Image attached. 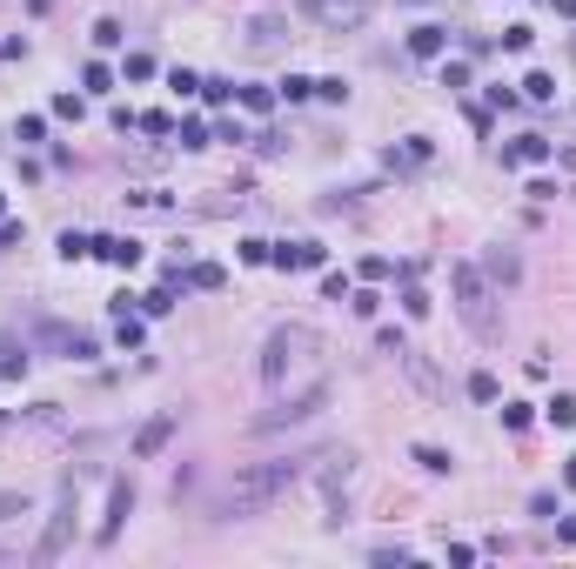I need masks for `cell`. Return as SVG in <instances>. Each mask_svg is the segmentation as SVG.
I'll return each instance as SVG.
<instances>
[{
	"label": "cell",
	"instance_id": "cell-11",
	"mask_svg": "<svg viewBox=\"0 0 576 569\" xmlns=\"http://www.w3.org/2000/svg\"><path fill=\"white\" fill-rule=\"evenodd\" d=\"M442 47H449V34H442V27H416L409 34V54H423V60H436Z\"/></svg>",
	"mask_w": 576,
	"mask_h": 569
},
{
	"label": "cell",
	"instance_id": "cell-23",
	"mask_svg": "<svg viewBox=\"0 0 576 569\" xmlns=\"http://www.w3.org/2000/svg\"><path fill=\"white\" fill-rule=\"evenodd\" d=\"M54 114H67V121H81V114H88V101H81V94H54Z\"/></svg>",
	"mask_w": 576,
	"mask_h": 569
},
{
	"label": "cell",
	"instance_id": "cell-20",
	"mask_svg": "<svg viewBox=\"0 0 576 569\" xmlns=\"http://www.w3.org/2000/svg\"><path fill=\"white\" fill-rule=\"evenodd\" d=\"M61 255H67V261H81V255H94V241H88V235H74V228H67V235H61Z\"/></svg>",
	"mask_w": 576,
	"mask_h": 569
},
{
	"label": "cell",
	"instance_id": "cell-22",
	"mask_svg": "<svg viewBox=\"0 0 576 569\" xmlns=\"http://www.w3.org/2000/svg\"><path fill=\"white\" fill-rule=\"evenodd\" d=\"M502 429H530V402H502Z\"/></svg>",
	"mask_w": 576,
	"mask_h": 569
},
{
	"label": "cell",
	"instance_id": "cell-12",
	"mask_svg": "<svg viewBox=\"0 0 576 569\" xmlns=\"http://www.w3.org/2000/svg\"><path fill=\"white\" fill-rule=\"evenodd\" d=\"M502 161H549V141L543 135H523L516 148H502Z\"/></svg>",
	"mask_w": 576,
	"mask_h": 569
},
{
	"label": "cell",
	"instance_id": "cell-2",
	"mask_svg": "<svg viewBox=\"0 0 576 569\" xmlns=\"http://www.w3.org/2000/svg\"><path fill=\"white\" fill-rule=\"evenodd\" d=\"M449 288H455V315H463V329L476 342H502V315H496V288L476 261H455L449 269Z\"/></svg>",
	"mask_w": 576,
	"mask_h": 569
},
{
	"label": "cell",
	"instance_id": "cell-26",
	"mask_svg": "<svg viewBox=\"0 0 576 569\" xmlns=\"http://www.w3.org/2000/svg\"><path fill=\"white\" fill-rule=\"evenodd\" d=\"M442 88H470V67L463 60H442Z\"/></svg>",
	"mask_w": 576,
	"mask_h": 569
},
{
	"label": "cell",
	"instance_id": "cell-7",
	"mask_svg": "<svg viewBox=\"0 0 576 569\" xmlns=\"http://www.w3.org/2000/svg\"><path fill=\"white\" fill-rule=\"evenodd\" d=\"M94 255L114 261V269H135V261H141V241H128V235H101V241H94Z\"/></svg>",
	"mask_w": 576,
	"mask_h": 569
},
{
	"label": "cell",
	"instance_id": "cell-30",
	"mask_svg": "<svg viewBox=\"0 0 576 569\" xmlns=\"http://www.w3.org/2000/svg\"><path fill=\"white\" fill-rule=\"evenodd\" d=\"M376 563H382V569H395V563H409V550H402V542H382Z\"/></svg>",
	"mask_w": 576,
	"mask_h": 569
},
{
	"label": "cell",
	"instance_id": "cell-19",
	"mask_svg": "<svg viewBox=\"0 0 576 569\" xmlns=\"http://www.w3.org/2000/svg\"><path fill=\"white\" fill-rule=\"evenodd\" d=\"M81 88H94V94H107V88H114V74H107L101 60H88V74H81Z\"/></svg>",
	"mask_w": 576,
	"mask_h": 569
},
{
	"label": "cell",
	"instance_id": "cell-27",
	"mask_svg": "<svg viewBox=\"0 0 576 569\" xmlns=\"http://www.w3.org/2000/svg\"><path fill=\"white\" fill-rule=\"evenodd\" d=\"M275 34H282V20L261 14V20H255V47H275Z\"/></svg>",
	"mask_w": 576,
	"mask_h": 569
},
{
	"label": "cell",
	"instance_id": "cell-34",
	"mask_svg": "<svg viewBox=\"0 0 576 569\" xmlns=\"http://www.w3.org/2000/svg\"><path fill=\"white\" fill-rule=\"evenodd\" d=\"M0 208H7V195H0Z\"/></svg>",
	"mask_w": 576,
	"mask_h": 569
},
{
	"label": "cell",
	"instance_id": "cell-29",
	"mask_svg": "<svg viewBox=\"0 0 576 569\" xmlns=\"http://www.w3.org/2000/svg\"><path fill=\"white\" fill-rule=\"evenodd\" d=\"M530 516H543V523H557V516H563V510H557V495H530Z\"/></svg>",
	"mask_w": 576,
	"mask_h": 569
},
{
	"label": "cell",
	"instance_id": "cell-16",
	"mask_svg": "<svg viewBox=\"0 0 576 569\" xmlns=\"http://www.w3.org/2000/svg\"><path fill=\"white\" fill-rule=\"evenodd\" d=\"M14 375H27V355H14V348L0 342V382H14Z\"/></svg>",
	"mask_w": 576,
	"mask_h": 569
},
{
	"label": "cell",
	"instance_id": "cell-5",
	"mask_svg": "<svg viewBox=\"0 0 576 569\" xmlns=\"http://www.w3.org/2000/svg\"><path fill=\"white\" fill-rule=\"evenodd\" d=\"M322 402H329V382H308L302 395H288V402L261 409V416H255V429H288V422H308V416H315Z\"/></svg>",
	"mask_w": 576,
	"mask_h": 569
},
{
	"label": "cell",
	"instance_id": "cell-6",
	"mask_svg": "<svg viewBox=\"0 0 576 569\" xmlns=\"http://www.w3.org/2000/svg\"><path fill=\"white\" fill-rule=\"evenodd\" d=\"M128 516H135V482H114V489H107V516H101V542H114V536H121V523H128Z\"/></svg>",
	"mask_w": 576,
	"mask_h": 569
},
{
	"label": "cell",
	"instance_id": "cell-10",
	"mask_svg": "<svg viewBox=\"0 0 576 569\" xmlns=\"http://www.w3.org/2000/svg\"><path fill=\"white\" fill-rule=\"evenodd\" d=\"M483 275H489V282H502V288H510V282H516V275H523V261H516V255H510V248H496V255H489V261H483Z\"/></svg>",
	"mask_w": 576,
	"mask_h": 569
},
{
	"label": "cell",
	"instance_id": "cell-32",
	"mask_svg": "<svg viewBox=\"0 0 576 569\" xmlns=\"http://www.w3.org/2000/svg\"><path fill=\"white\" fill-rule=\"evenodd\" d=\"M557 14H576V0H557Z\"/></svg>",
	"mask_w": 576,
	"mask_h": 569
},
{
	"label": "cell",
	"instance_id": "cell-24",
	"mask_svg": "<svg viewBox=\"0 0 576 569\" xmlns=\"http://www.w3.org/2000/svg\"><path fill=\"white\" fill-rule=\"evenodd\" d=\"M523 94H530V101H549V94H557V81H549V74H530V81H523Z\"/></svg>",
	"mask_w": 576,
	"mask_h": 569
},
{
	"label": "cell",
	"instance_id": "cell-4",
	"mask_svg": "<svg viewBox=\"0 0 576 569\" xmlns=\"http://www.w3.org/2000/svg\"><path fill=\"white\" fill-rule=\"evenodd\" d=\"M67 536H74V482H67V489H61V503H54V516H47L41 542H34V563H61Z\"/></svg>",
	"mask_w": 576,
	"mask_h": 569
},
{
	"label": "cell",
	"instance_id": "cell-13",
	"mask_svg": "<svg viewBox=\"0 0 576 569\" xmlns=\"http://www.w3.org/2000/svg\"><path fill=\"white\" fill-rule=\"evenodd\" d=\"M409 456H416V463L429 469V476H449V463H455V456H449V449H436V442H416Z\"/></svg>",
	"mask_w": 576,
	"mask_h": 569
},
{
	"label": "cell",
	"instance_id": "cell-18",
	"mask_svg": "<svg viewBox=\"0 0 576 569\" xmlns=\"http://www.w3.org/2000/svg\"><path fill=\"white\" fill-rule=\"evenodd\" d=\"M470 395H476V402H496V375L476 369V375H470Z\"/></svg>",
	"mask_w": 576,
	"mask_h": 569
},
{
	"label": "cell",
	"instance_id": "cell-17",
	"mask_svg": "<svg viewBox=\"0 0 576 569\" xmlns=\"http://www.w3.org/2000/svg\"><path fill=\"white\" fill-rule=\"evenodd\" d=\"M128 34H121V20H94V47H121Z\"/></svg>",
	"mask_w": 576,
	"mask_h": 569
},
{
	"label": "cell",
	"instance_id": "cell-1",
	"mask_svg": "<svg viewBox=\"0 0 576 569\" xmlns=\"http://www.w3.org/2000/svg\"><path fill=\"white\" fill-rule=\"evenodd\" d=\"M302 476H308L302 456H282V463H255V469H242V476H235V489H228V516H261L275 495H288Z\"/></svg>",
	"mask_w": 576,
	"mask_h": 569
},
{
	"label": "cell",
	"instance_id": "cell-28",
	"mask_svg": "<svg viewBox=\"0 0 576 569\" xmlns=\"http://www.w3.org/2000/svg\"><path fill=\"white\" fill-rule=\"evenodd\" d=\"M182 148H208V128L201 121H182Z\"/></svg>",
	"mask_w": 576,
	"mask_h": 569
},
{
	"label": "cell",
	"instance_id": "cell-14",
	"mask_svg": "<svg viewBox=\"0 0 576 569\" xmlns=\"http://www.w3.org/2000/svg\"><path fill=\"white\" fill-rule=\"evenodd\" d=\"M27 510H34L27 489H0V523H7V516H27Z\"/></svg>",
	"mask_w": 576,
	"mask_h": 569
},
{
	"label": "cell",
	"instance_id": "cell-9",
	"mask_svg": "<svg viewBox=\"0 0 576 569\" xmlns=\"http://www.w3.org/2000/svg\"><path fill=\"white\" fill-rule=\"evenodd\" d=\"M167 435H175V416H154L148 429L135 435V456H161V449H167Z\"/></svg>",
	"mask_w": 576,
	"mask_h": 569
},
{
	"label": "cell",
	"instance_id": "cell-33",
	"mask_svg": "<svg viewBox=\"0 0 576 569\" xmlns=\"http://www.w3.org/2000/svg\"><path fill=\"white\" fill-rule=\"evenodd\" d=\"M563 476H570V489H576V456H570V469H563Z\"/></svg>",
	"mask_w": 576,
	"mask_h": 569
},
{
	"label": "cell",
	"instance_id": "cell-21",
	"mask_svg": "<svg viewBox=\"0 0 576 569\" xmlns=\"http://www.w3.org/2000/svg\"><path fill=\"white\" fill-rule=\"evenodd\" d=\"M242 107H248V114H269L275 94H269V88H242Z\"/></svg>",
	"mask_w": 576,
	"mask_h": 569
},
{
	"label": "cell",
	"instance_id": "cell-8",
	"mask_svg": "<svg viewBox=\"0 0 576 569\" xmlns=\"http://www.w3.org/2000/svg\"><path fill=\"white\" fill-rule=\"evenodd\" d=\"M275 269H322V248L315 241H295V248H269Z\"/></svg>",
	"mask_w": 576,
	"mask_h": 569
},
{
	"label": "cell",
	"instance_id": "cell-3",
	"mask_svg": "<svg viewBox=\"0 0 576 569\" xmlns=\"http://www.w3.org/2000/svg\"><path fill=\"white\" fill-rule=\"evenodd\" d=\"M315 348H322V342H315V329H302V322H282V329L261 342V382H269V389H282L288 369H295V362H308Z\"/></svg>",
	"mask_w": 576,
	"mask_h": 569
},
{
	"label": "cell",
	"instance_id": "cell-15",
	"mask_svg": "<svg viewBox=\"0 0 576 569\" xmlns=\"http://www.w3.org/2000/svg\"><path fill=\"white\" fill-rule=\"evenodd\" d=\"M549 422H557V429H576V395H557V402H549Z\"/></svg>",
	"mask_w": 576,
	"mask_h": 569
},
{
	"label": "cell",
	"instance_id": "cell-31",
	"mask_svg": "<svg viewBox=\"0 0 576 569\" xmlns=\"http://www.w3.org/2000/svg\"><path fill=\"white\" fill-rule=\"evenodd\" d=\"M141 308H148V315H167V308H175V288H154V295L141 301Z\"/></svg>",
	"mask_w": 576,
	"mask_h": 569
},
{
	"label": "cell",
	"instance_id": "cell-25",
	"mask_svg": "<svg viewBox=\"0 0 576 569\" xmlns=\"http://www.w3.org/2000/svg\"><path fill=\"white\" fill-rule=\"evenodd\" d=\"M188 282H195V288H222V269H214V261H201V269H188Z\"/></svg>",
	"mask_w": 576,
	"mask_h": 569
}]
</instances>
